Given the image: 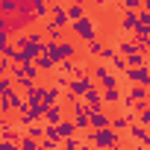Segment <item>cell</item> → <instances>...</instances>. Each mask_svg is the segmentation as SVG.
<instances>
[{"label":"cell","instance_id":"cell-1","mask_svg":"<svg viewBox=\"0 0 150 150\" xmlns=\"http://www.w3.org/2000/svg\"><path fill=\"white\" fill-rule=\"evenodd\" d=\"M88 141L94 144V150H115L121 144V135L115 129L103 127V129H88Z\"/></svg>","mask_w":150,"mask_h":150},{"label":"cell","instance_id":"cell-2","mask_svg":"<svg viewBox=\"0 0 150 150\" xmlns=\"http://www.w3.org/2000/svg\"><path fill=\"white\" fill-rule=\"evenodd\" d=\"M68 27H71V33H74V35H77V38H83V41L97 38V27H94L91 15H86V18H80V21H71Z\"/></svg>","mask_w":150,"mask_h":150},{"label":"cell","instance_id":"cell-3","mask_svg":"<svg viewBox=\"0 0 150 150\" xmlns=\"http://www.w3.org/2000/svg\"><path fill=\"white\" fill-rule=\"evenodd\" d=\"M88 77L94 80V86H103V88H118V74H112L103 62H100V65H94V71L88 74Z\"/></svg>","mask_w":150,"mask_h":150},{"label":"cell","instance_id":"cell-4","mask_svg":"<svg viewBox=\"0 0 150 150\" xmlns=\"http://www.w3.org/2000/svg\"><path fill=\"white\" fill-rule=\"evenodd\" d=\"M88 88H94V80L88 77V74H83V77H77V80L68 83V94H71V97H83Z\"/></svg>","mask_w":150,"mask_h":150},{"label":"cell","instance_id":"cell-5","mask_svg":"<svg viewBox=\"0 0 150 150\" xmlns=\"http://www.w3.org/2000/svg\"><path fill=\"white\" fill-rule=\"evenodd\" d=\"M74 56H77V47H74V41H68V38L56 41V50H53L56 65H59V62H65V59H74Z\"/></svg>","mask_w":150,"mask_h":150},{"label":"cell","instance_id":"cell-6","mask_svg":"<svg viewBox=\"0 0 150 150\" xmlns=\"http://www.w3.org/2000/svg\"><path fill=\"white\" fill-rule=\"evenodd\" d=\"M109 127V112L100 106V109H91L88 112V129H103Z\"/></svg>","mask_w":150,"mask_h":150},{"label":"cell","instance_id":"cell-7","mask_svg":"<svg viewBox=\"0 0 150 150\" xmlns=\"http://www.w3.org/2000/svg\"><path fill=\"white\" fill-rule=\"evenodd\" d=\"M124 77H127L129 83H135V86H147V83H150L147 65H141V68H127V71H124Z\"/></svg>","mask_w":150,"mask_h":150},{"label":"cell","instance_id":"cell-8","mask_svg":"<svg viewBox=\"0 0 150 150\" xmlns=\"http://www.w3.org/2000/svg\"><path fill=\"white\" fill-rule=\"evenodd\" d=\"M53 129H56V138H59V141H65V138H71V135H77V127H74L71 118H62L59 124H53Z\"/></svg>","mask_w":150,"mask_h":150},{"label":"cell","instance_id":"cell-9","mask_svg":"<svg viewBox=\"0 0 150 150\" xmlns=\"http://www.w3.org/2000/svg\"><path fill=\"white\" fill-rule=\"evenodd\" d=\"M115 53L127 59V56H132V53H141V50L135 47V41H132V38H115Z\"/></svg>","mask_w":150,"mask_h":150},{"label":"cell","instance_id":"cell-10","mask_svg":"<svg viewBox=\"0 0 150 150\" xmlns=\"http://www.w3.org/2000/svg\"><path fill=\"white\" fill-rule=\"evenodd\" d=\"M62 118H65V106H59V103L44 106V115H41V121H44V124H59Z\"/></svg>","mask_w":150,"mask_h":150},{"label":"cell","instance_id":"cell-11","mask_svg":"<svg viewBox=\"0 0 150 150\" xmlns=\"http://www.w3.org/2000/svg\"><path fill=\"white\" fill-rule=\"evenodd\" d=\"M127 138H132V141H138V144H150V135H147V127H138V124H129L127 127Z\"/></svg>","mask_w":150,"mask_h":150},{"label":"cell","instance_id":"cell-12","mask_svg":"<svg viewBox=\"0 0 150 150\" xmlns=\"http://www.w3.org/2000/svg\"><path fill=\"white\" fill-rule=\"evenodd\" d=\"M80 100H83V103L88 106V112H91V109H100V106H103V100H100V88H97V86H94V88H88V91H86V94H83Z\"/></svg>","mask_w":150,"mask_h":150},{"label":"cell","instance_id":"cell-13","mask_svg":"<svg viewBox=\"0 0 150 150\" xmlns=\"http://www.w3.org/2000/svg\"><path fill=\"white\" fill-rule=\"evenodd\" d=\"M33 65L38 68V74H41V71H44V74H53V71H56V62H53L47 53H38V56L33 59Z\"/></svg>","mask_w":150,"mask_h":150},{"label":"cell","instance_id":"cell-14","mask_svg":"<svg viewBox=\"0 0 150 150\" xmlns=\"http://www.w3.org/2000/svg\"><path fill=\"white\" fill-rule=\"evenodd\" d=\"M124 97L132 100V103H147V86H129Z\"/></svg>","mask_w":150,"mask_h":150},{"label":"cell","instance_id":"cell-15","mask_svg":"<svg viewBox=\"0 0 150 150\" xmlns=\"http://www.w3.org/2000/svg\"><path fill=\"white\" fill-rule=\"evenodd\" d=\"M0 141H9V144H18V141H21V129H15L12 124H3V127H0Z\"/></svg>","mask_w":150,"mask_h":150},{"label":"cell","instance_id":"cell-16","mask_svg":"<svg viewBox=\"0 0 150 150\" xmlns=\"http://www.w3.org/2000/svg\"><path fill=\"white\" fill-rule=\"evenodd\" d=\"M132 33H135V47L144 53V50H147V44H150V27H135Z\"/></svg>","mask_w":150,"mask_h":150},{"label":"cell","instance_id":"cell-17","mask_svg":"<svg viewBox=\"0 0 150 150\" xmlns=\"http://www.w3.org/2000/svg\"><path fill=\"white\" fill-rule=\"evenodd\" d=\"M121 88H103L100 91V100H103V106H118L121 103Z\"/></svg>","mask_w":150,"mask_h":150},{"label":"cell","instance_id":"cell-18","mask_svg":"<svg viewBox=\"0 0 150 150\" xmlns=\"http://www.w3.org/2000/svg\"><path fill=\"white\" fill-rule=\"evenodd\" d=\"M30 9H33V18L44 21L47 12H50V3H47V0H30Z\"/></svg>","mask_w":150,"mask_h":150},{"label":"cell","instance_id":"cell-19","mask_svg":"<svg viewBox=\"0 0 150 150\" xmlns=\"http://www.w3.org/2000/svg\"><path fill=\"white\" fill-rule=\"evenodd\" d=\"M59 97H62V88H56V86H44V106H53V103H59Z\"/></svg>","mask_w":150,"mask_h":150},{"label":"cell","instance_id":"cell-20","mask_svg":"<svg viewBox=\"0 0 150 150\" xmlns=\"http://www.w3.org/2000/svg\"><path fill=\"white\" fill-rule=\"evenodd\" d=\"M135 27H138V18H135V12H124V15H121V30H124V33H132Z\"/></svg>","mask_w":150,"mask_h":150},{"label":"cell","instance_id":"cell-21","mask_svg":"<svg viewBox=\"0 0 150 150\" xmlns=\"http://www.w3.org/2000/svg\"><path fill=\"white\" fill-rule=\"evenodd\" d=\"M106 68H109V71H112V74H124V71H127V59H124V56H118V53H115V56H112V59H109V62H106Z\"/></svg>","mask_w":150,"mask_h":150},{"label":"cell","instance_id":"cell-22","mask_svg":"<svg viewBox=\"0 0 150 150\" xmlns=\"http://www.w3.org/2000/svg\"><path fill=\"white\" fill-rule=\"evenodd\" d=\"M65 15H68V21H80V18H86V6L68 3V6H65Z\"/></svg>","mask_w":150,"mask_h":150},{"label":"cell","instance_id":"cell-23","mask_svg":"<svg viewBox=\"0 0 150 150\" xmlns=\"http://www.w3.org/2000/svg\"><path fill=\"white\" fill-rule=\"evenodd\" d=\"M127 127H129V124H127V118H124V115H115V118H109V129H115L118 135H121V132H127Z\"/></svg>","mask_w":150,"mask_h":150},{"label":"cell","instance_id":"cell-24","mask_svg":"<svg viewBox=\"0 0 150 150\" xmlns=\"http://www.w3.org/2000/svg\"><path fill=\"white\" fill-rule=\"evenodd\" d=\"M21 135H30V138H44V127H38V124H30V127H24L21 129Z\"/></svg>","mask_w":150,"mask_h":150},{"label":"cell","instance_id":"cell-25","mask_svg":"<svg viewBox=\"0 0 150 150\" xmlns=\"http://www.w3.org/2000/svg\"><path fill=\"white\" fill-rule=\"evenodd\" d=\"M15 91V83L9 80V77H0V100H3V97H9Z\"/></svg>","mask_w":150,"mask_h":150},{"label":"cell","instance_id":"cell-26","mask_svg":"<svg viewBox=\"0 0 150 150\" xmlns=\"http://www.w3.org/2000/svg\"><path fill=\"white\" fill-rule=\"evenodd\" d=\"M141 65H147L144 53H132V56H127V68H141Z\"/></svg>","mask_w":150,"mask_h":150},{"label":"cell","instance_id":"cell-27","mask_svg":"<svg viewBox=\"0 0 150 150\" xmlns=\"http://www.w3.org/2000/svg\"><path fill=\"white\" fill-rule=\"evenodd\" d=\"M18 150H38V141H35V138H30V135H21Z\"/></svg>","mask_w":150,"mask_h":150},{"label":"cell","instance_id":"cell-28","mask_svg":"<svg viewBox=\"0 0 150 150\" xmlns=\"http://www.w3.org/2000/svg\"><path fill=\"white\" fill-rule=\"evenodd\" d=\"M68 83H71V77H68V74L53 71V86H56V88H68Z\"/></svg>","mask_w":150,"mask_h":150},{"label":"cell","instance_id":"cell-29","mask_svg":"<svg viewBox=\"0 0 150 150\" xmlns=\"http://www.w3.org/2000/svg\"><path fill=\"white\" fill-rule=\"evenodd\" d=\"M100 47H103V44H100V38H91V41H86V50H88V56H94V59L100 56Z\"/></svg>","mask_w":150,"mask_h":150},{"label":"cell","instance_id":"cell-30","mask_svg":"<svg viewBox=\"0 0 150 150\" xmlns=\"http://www.w3.org/2000/svg\"><path fill=\"white\" fill-rule=\"evenodd\" d=\"M59 147H62V150H80V138H77V135H71V138L59 141Z\"/></svg>","mask_w":150,"mask_h":150},{"label":"cell","instance_id":"cell-31","mask_svg":"<svg viewBox=\"0 0 150 150\" xmlns=\"http://www.w3.org/2000/svg\"><path fill=\"white\" fill-rule=\"evenodd\" d=\"M112 56H115V47H112V44H103V47H100V56H97V59H100V62L106 65V62H109Z\"/></svg>","mask_w":150,"mask_h":150},{"label":"cell","instance_id":"cell-32","mask_svg":"<svg viewBox=\"0 0 150 150\" xmlns=\"http://www.w3.org/2000/svg\"><path fill=\"white\" fill-rule=\"evenodd\" d=\"M121 6H124V12H135V9H141V0H121Z\"/></svg>","mask_w":150,"mask_h":150},{"label":"cell","instance_id":"cell-33","mask_svg":"<svg viewBox=\"0 0 150 150\" xmlns=\"http://www.w3.org/2000/svg\"><path fill=\"white\" fill-rule=\"evenodd\" d=\"M9 59H3V56H0V77H9Z\"/></svg>","mask_w":150,"mask_h":150},{"label":"cell","instance_id":"cell-34","mask_svg":"<svg viewBox=\"0 0 150 150\" xmlns=\"http://www.w3.org/2000/svg\"><path fill=\"white\" fill-rule=\"evenodd\" d=\"M0 33L9 35V18H0Z\"/></svg>","mask_w":150,"mask_h":150},{"label":"cell","instance_id":"cell-35","mask_svg":"<svg viewBox=\"0 0 150 150\" xmlns=\"http://www.w3.org/2000/svg\"><path fill=\"white\" fill-rule=\"evenodd\" d=\"M0 150H18V144H9V141H0Z\"/></svg>","mask_w":150,"mask_h":150},{"label":"cell","instance_id":"cell-36","mask_svg":"<svg viewBox=\"0 0 150 150\" xmlns=\"http://www.w3.org/2000/svg\"><path fill=\"white\" fill-rule=\"evenodd\" d=\"M94 3H97V6H106V0H94Z\"/></svg>","mask_w":150,"mask_h":150},{"label":"cell","instance_id":"cell-37","mask_svg":"<svg viewBox=\"0 0 150 150\" xmlns=\"http://www.w3.org/2000/svg\"><path fill=\"white\" fill-rule=\"evenodd\" d=\"M135 150H147V147H144V144H138V147H135Z\"/></svg>","mask_w":150,"mask_h":150},{"label":"cell","instance_id":"cell-38","mask_svg":"<svg viewBox=\"0 0 150 150\" xmlns=\"http://www.w3.org/2000/svg\"><path fill=\"white\" fill-rule=\"evenodd\" d=\"M18 3H30V0H18Z\"/></svg>","mask_w":150,"mask_h":150},{"label":"cell","instance_id":"cell-39","mask_svg":"<svg viewBox=\"0 0 150 150\" xmlns=\"http://www.w3.org/2000/svg\"><path fill=\"white\" fill-rule=\"evenodd\" d=\"M0 127H3V124H0Z\"/></svg>","mask_w":150,"mask_h":150}]
</instances>
